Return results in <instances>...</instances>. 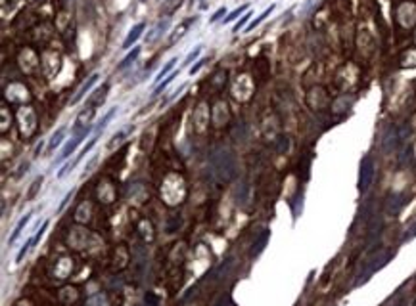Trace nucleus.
Wrapping results in <instances>:
<instances>
[{"label": "nucleus", "mask_w": 416, "mask_h": 306, "mask_svg": "<svg viewBox=\"0 0 416 306\" xmlns=\"http://www.w3.org/2000/svg\"><path fill=\"white\" fill-rule=\"evenodd\" d=\"M37 128V119H35V113L29 106H23L19 109V130L23 138H29L31 134L35 132Z\"/></svg>", "instance_id": "obj_1"}, {"label": "nucleus", "mask_w": 416, "mask_h": 306, "mask_svg": "<svg viewBox=\"0 0 416 306\" xmlns=\"http://www.w3.org/2000/svg\"><path fill=\"white\" fill-rule=\"evenodd\" d=\"M397 19L405 29H411L416 23V6L413 2H405L397 10Z\"/></svg>", "instance_id": "obj_2"}, {"label": "nucleus", "mask_w": 416, "mask_h": 306, "mask_svg": "<svg viewBox=\"0 0 416 306\" xmlns=\"http://www.w3.org/2000/svg\"><path fill=\"white\" fill-rule=\"evenodd\" d=\"M6 98L12 104H25L29 100V90L25 88V84H21V82H12L6 88Z\"/></svg>", "instance_id": "obj_3"}, {"label": "nucleus", "mask_w": 416, "mask_h": 306, "mask_svg": "<svg viewBox=\"0 0 416 306\" xmlns=\"http://www.w3.org/2000/svg\"><path fill=\"white\" fill-rule=\"evenodd\" d=\"M198 21V15H192V17H188V19H184L180 25H176V29H174L173 33H171V39H169V42L171 44H174L176 40H180L184 35L188 33V29H190V25H194Z\"/></svg>", "instance_id": "obj_4"}, {"label": "nucleus", "mask_w": 416, "mask_h": 306, "mask_svg": "<svg viewBox=\"0 0 416 306\" xmlns=\"http://www.w3.org/2000/svg\"><path fill=\"white\" fill-rule=\"evenodd\" d=\"M98 79H100V73H92V75L88 77V80H84V82H83V86H81V88H79V92H77V94H75V96H73V100H71V104H79L81 100H83V98H84L86 94L90 92V88H92L94 84L98 82Z\"/></svg>", "instance_id": "obj_5"}, {"label": "nucleus", "mask_w": 416, "mask_h": 306, "mask_svg": "<svg viewBox=\"0 0 416 306\" xmlns=\"http://www.w3.org/2000/svg\"><path fill=\"white\" fill-rule=\"evenodd\" d=\"M133 130H134V126H133V124H129V126H125V128H121L119 132H115V134H113V136H111V140L107 142V146H106V149H107V151H113V149H115V147H117V146H121V144H123V142L127 140V136H129V134L133 132Z\"/></svg>", "instance_id": "obj_6"}, {"label": "nucleus", "mask_w": 416, "mask_h": 306, "mask_svg": "<svg viewBox=\"0 0 416 306\" xmlns=\"http://www.w3.org/2000/svg\"><path fill=\"white\" fill-rule=\"evenodd\" d=\"M169 23H171V19H169V17H165V19H160V21H158V25L154 27V29H152V31H150V33L146 35V44H152V42H156V40L160 39L161 35H163V33L169 29Z\"/></svg>", "instance_id": "obj_7"}, {"label": "nucleus", "mask_w": 416, "mask_h": 306, "mask_svg": "<svg viewBox=\"0 0 416 306\" xmlns=\"http://www.w3.org/2000/svg\"><path fill=\"white\" fill-rule=\"evenodd\" d=\"M144 23H136V25L129 31V35H127V39L123 40V48L127 50V48H133L134 44H136V40L142 37V31H144Z\"/></svg>", "instance_id": "obj_8"}, {"label": "nucleus", "mask_w": 416, "mask_h": 306, "mask_svg": "<svg viewBox=\"0 0 416 306\" xmlns=\"http://www.w3.org/2000/svg\"><path fill=\"white\" fill-rule=\"evenodd\" d=\"M64 136H66V126H60L56 132L52 134V138H50V142H48V153L46 155H50L56 147L60 146L62 142H64Z\"/></svg>", "instance_id": "obj_9"}, {"label": "nucleus", "mask_w": 416, "mask_h": 306, "mask_svg": "<svg viewBox=\"0 0 416 306\" xmlns=\"http://www.w3.org/2000/svg\"><path fill=\"white\" fill-rule=\"evenodd\" d=\"M71 268H73L71 260H69V258H62V260L58 262V266H56V276H58V278H67L69 272H71Z\"/></svg>", "instance_id": "obj_10"}, {"label": "nucleus", "mask_w": 416, "mask_h": 306, "mask_svg": "<svg viewBox=\"0 0 416 306\" xmlns=\"http://www.w3.org/2000/svg\"><path fill=\"white\" fill-rule=\"evenodd\" d=\"M176 61H178L176 58H173V60H169V61H167V65L163 67L160 73H158V77H156V80H154V82H156V84H160L161 80H163V77H169V75L173 73V69H174V65H176Z\"/></svg>", "instance_id": "obj_11"}, {"label": "nucleus", "mask_w": 416, "mask_h": 306, "mask_svg": "<svg viewBox=\"0 0 416 306\" xmlns=\"http://www.w3.org/2000/svg\"><path fill=\"white\" fill-rule=\"evenodd\" d=\"M107 90H109V84H104L102 88H98V90H96V92L92 94V98L88 100V106L96 107V104H100V102H104V100H106V94H107Z\"/></svg>", "instance_id": "obj_12"}, {"label": "nucleus", "mask_w": 416, "mask_h": 306, "mask_svg": "<svg viewBox=\"0 0 416 306\" xmlns=\"http://www.w3.org/2000/svg\"><path fill=\"white\" fill-rule=\"evenodd\" d=\"M180 4H182V0H165V2H163V6H161V15L165 13V15L169 17L171 13L178 10V6H180Z\"/></svg>", "instance_id": "obj_13"}, {"label": "nucleus", "mask_w": 416, "mask_h": 306, "mask_svg": "<svg viewBox=\"0 0 416 306\" xmlns=\"http://www.w3.org/2000/svg\"><path fill=\"white\" fill-rule=\"evenodd\" d=\"M115 113H117V107H111V109L107 111L106 115H104V119H102L100 122H98V124H96V128H94V134H100V132H102V130H104V128L107 126V122L113 119V115H115Z\"/></svg>", "instance_id": "obj_14"}, {"label": "nucleus", "mask_w": 416, "mask_h": 306, "mask_svg": "<svg viewBox=\"0 0 416 306\" xmlns=\"http://www.w3.org/2000/svg\"><path fill=\"white\" fill-rule=\"evenodd\" d=\"M272 10H274V4H270V6H268L267 10H265V12L261 13V15H259V17H257V19H253V21H251V23H250V25L246 27V31H253L255 27L259 25V23H261V21H265V19H267L268 15H270V13H272Z\"/></svg>", "instance_id": "obj_15"}, {"label": "nucleus", "mask_w": 416, "mask_h": 306, "mask_svg": "<svg viewBox=\"0 0 416 306\" xmlns=\"http://www.w3.org/2000/svg\"><path fill=\"white\" fill-rule=\"evenodd\" d=\"M174 77H178V71H173L169 77H165V80H161L160 84L154 88V96H158V94L163 92V90H165V88H167V86H169V84H171V82L174 80Z\"/></svg>", "instance_id": "obj_16"}, {"label": "nucleus", "mask_w": 416, "mask_h": 306, "mask_svg": "<svg viewBox=\"0 0 416 306\" xmlns=\"http://www.w3.org/2000/svg\"><path fill=\"white\" fill-rule=\"evenodd\" d=\"M401 67H416V48L405 52V56L401 58Z\"/></svg>", "instance_id": "obj_17"}, {"label": "nucleus", "mask_w": 416, "mask_h": 306, "mask_svg": "<svg viewBox=\"0 0 416 306\" xmlns=\"http://www.w3.org/2000/svg\"><path fill=\"white\" fill-rule=\"evenodd\" d=\"M138 54H140V48H138V46H134L133 52L127 54V56H125V60H123L119 65H117V69H125V67H129V65H131V63L134 61V60L138 58Z\"/></svg>", "instance_id": "obj_18"}, {"label": "nucleus", "mask_w": 416, "mask_h": 306, "mask_svg": "<svg viewBox=\"0 0 416 306\" xmlns=\"http://www.w3.org/2000/svg\"><path fill=\"white\" fill-rule=\"evenodd\" d=\"M201 50H203V46H201V44H198V46H196V48H194V50H192V52H190L186 58H184V63H182V65H184V67L192 65V63L198 60V56L201 54Z\"/></svg>", "instance_id": "obj_19"}, {"label": "nucleus", "mask_w": 416, "mask_h": 306, "mask_svg": "<svg viewBox=\"0 0 416 306\" xmlns=\"http://www.w3.org/2000/svg\"><path fill=\"white\" fill-rule=\"evenodd\" d=\"M29 220H31V214H25V218H21V220H19V224L15 226V230H13V234H12V238H10V241H8L10 245H12L13 241L17 240V236L21 234V230H23V226H25V224H27V222H29Z\"/></svg>", "instance_id": "obj_20"}, {"label": "nucleus", "mask_w": 416, "mask_h": 306, "mask_svg": "<svg viewBox=\"0 0 416 306\" xmlns=\"http://www.w3.org/2000/svg\"><path fill=\"white\" fill-rule=\"evenodd\" d=\"M246 10H248V6H242V8H236V10H234V12H230L227 15V17H225V23H230V21H234V19H238V17H240L242 13L246 12Z\"/></svg>", "instance_id": "obj_21"}, {"label": "nucleus", "mask_w": 416, "mask_h": 306, "mask_svg": "<svg viewBox=\"0 0 416 306\" xmlns=\"http://www.w3.org/2000/svg\"><path fill=\"white\" fill-rule=\"evenodd\" d=\"M223 15H227V8H225V6H223V8H219V10H217L213 15H211V19H209V21H211V23H217V21H219Z\"/></svg>", "instance_id": "obj_22"}, {"label": "nucleus", "mask_w": 416, "mask_h": 306, "mask_svg": "<svg viewBox=\"0 0 416 306\" xmlns=\"http://www.w3.org/2000/svg\"><path fill=\"white\" fill-rule=\"evenodd\" d=\"M250 17H251V12H248L246 13V15H244V17H242L240 21H238V23H236V25H234V31H236V33H238V31H240L242 27L246 25V23H248V19H250Z\"/></svg>", "instance_id": "obj_23"}, {"label": "nucleus", "mask_w": 416, "mask_h": 306, "mask_svg": "<svg viewBox=\"0 0 416 306\" xmlns=\"http://www.w3.org/2000/svg\"><path fill=\"white\" fill-rule=\"evenodd\" d=\"M8 130V109L2 107V134Z\"/></svg>", "instance_id": "obj_24"}, {"label": "nucleus", "mask_w": 416, "mask_h": 306, "mask_svg": "<svg viewBox=\"0 0 416 306\" xmlns=\"http://www.w3.org/2000/svg\"><path fill=\"white\" fill-rule=\"evenodd\" d=\"M33 184H35V186L31 187V191H29V195H27L29 199H33V195H35V191H37V189H39V187H40V184H42V176H39V178H37V180H35Z\"/></svg>", "instance_id": "obj_25"}, {"label": "nucleus", "mask_w": 416, "mask_h": 306, "mask_svg": "<svg viewBox=\"0 0 416 306\" xmlns=\"http://www.w3.org/2000/svg\"><path fill=\"white\" fill-rule=\"evenodd\" d=\"M201 65H203V60H200V61H198L196 65H194V67H192V69H190V75L194 77V73H198V71H200V69H201Z\"/></svg>", "instance_id": "obj_26"}, {"label": "nucleus", "mask_w": 416, "mask_h": 306, "mask_svg": "<svg viewBox=\"0 0 416 306\" xmlns=\"http://www.w3.org/2000/svg\"><path fill=\"white\" fill-rule=\"evenodd\" d=\"M142 2H146V0H142Z\"/></svg>", "instance_id": "obj_27"}]
</instances>
